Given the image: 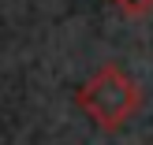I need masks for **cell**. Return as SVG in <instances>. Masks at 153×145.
<instances>
[{
  "mask_svg": "<svg viewBox=\"0 0 153 145\" xmlns=\"http://www.w3.org/2000/svg\"><path fill=\"white\" fill-rule=\"evenodd\" d=\"M79 108L94 119V127L101 130H120L131 123V116L142 108V89L134 86V78L123 67L108 63L97 67L79 89Z\"/></svg>",
  "mask_w": 153,
  "mask_h": 145,
  "instance_id": "obj_1",
  "label": "cell"
},
{
  "mask_svg": "<svg viewBox=\"0 0 153 145\" xmlns=\"http://www.w3.org/2000/svg\"><path fill=\"white\" fill-rule=\"evenodd\" d=\"M112 7H116L120 15H127V19H146L153 11V0H108Z\"/></svg>",
  "mask_w": 153,
  "mask_h": 145,
  "instance_id": "obj_2",
  "label": "cell"
}]
</instances>
